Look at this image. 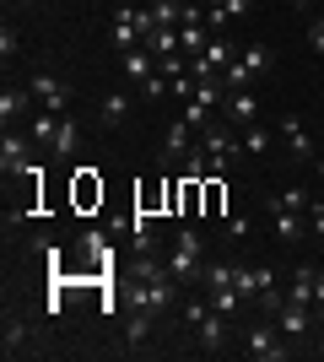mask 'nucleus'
Here are the masks:
<instances>
[{
	"mask_svg": "<svg viewBox=\"0 0 324 362\" xmlns=\"http://www.w3.org/2000/svg\"><path fill=\"white\" fill-rule=\"evenodd\" d=\"M16 54H22V38H16V33H11V28H6V33H0V60L11 65V60H16Z\"/></svg>",
	"mask_w": 324,
	"mask_h": 362,
	"instance_id": "c85d7f7f",
	"label": "nucleus"
},
{
	"mask_svg": "<svg viewBox=\"0 0 324 362\" xmlns=\"http://www.w3.org/2000/svg\"><path fill=\"white\" fill-rule=\"evenodd\" d=\"M16 6H32V0H16Z\"/></svg>",
	"mask_w": 324,
	"mask_h": 362,
	"instance_id": "4c0bfd02",
	"label": "nucleus"
},
{
	"mask_svg": "<svg viewBox=\"0 0 324 362\" xmlns=\"http://www.w3.org/2000/svg\"><path fill=\"white\" fill-rule=\"evenodd\" d=\"M28 163H32V136L6 130V141H0V168H6V173H28Z\"/></svg>",
	"mask_w": 324,
	"mask_h": 362,
	"instance_id": "6e6552de",
	"label": "nucleus"
},
{
	"mask_svg": "<svg viewBox=\"0 0 324 362\" xmlns=\"http://www.w3.org/2000/svg\"><path fill=\"white\" fill-rule=\"evenodd\" d=\"M287 298H292V303H308V308H313V265H297L292 287H287Z\"/></svg>",
	"mask_w": 324,
	"mask_h": 362,
	"instance_id": "a211bd4d",
	"label": "nucleus"
},
{
	"mask_svg": "<svg viewBox=\"0 0 324 362\" xmlns=\"http://www.w3.org/2000/svg\"><path fill=\"white\" fill-rule=\"evenodd\" d=\"M238 60H244L248 71H265V65H276V54H270L265 44H244V49H238Z\"/></svg>",
	"mask_w": 324,
	"mask_h": 362,
	"instance_id": "b1692460",
	"label": "nucleus"
},
{
	"mask_svg": "<svg viewBox=\"0 0 324 362\" xmlns=\"http://www.w3.org/2000/svg\"><path fill=\"white\" fill-rule=\"evenodd\" d=\"M152 319H157V314H146V308H136V314L124 319V341H130V346H140V341L152 335Z\"/></svg>",
	"mask_w": 324,
	"mask_h": 362,
	"instance_id": "6ab92c4d",
	"label": "nucleus"
},
{
	"mask_svg": "<svg viewBox=\"0 0 324 362\" xmlns=\"http://www.w3.org/2000/svg\"><path fill=\"white\" fill-rule=\"evenodd\" d=\"M281 341H287V335L270 330V325H248L244 330V351L254 362H287V346H281Z\"/></svg>",
	"mask_w": 324,
	"mask_h": 362,
	"instance_id": "7ed1b4c3",
	"label": "nucleus"
},
{
	"mask_svg": "<svg viewBox=\"0 0 324 362\" xmlns=\"http://www.w3.org/2000/svg\"><path fill=\"white\" fill-rule=\"evenodd\" d=\"M119 6H130V0H119Z\"/></svg>",
	"mask_w": 324,
	"mask_h": 362,
	"instance_id": "ea45409f",
	"label": "nucleus"
},
{
	"mask_svg": "<svg viewBox=\"0 0 324 362\" xmlns=\"http://www.w3.org/2000/svg\"><path fill=\"white\" fill-rule=\"evenodd\" d=\"M308 325H313V308H308V303L281 298V308H276V330L287 335V341H303V335H308Z\"/></svg>",
	"mask_w": 324,
	"mask_h": 362,
	"instance_id": "39448f33",
	"label": "nucleus"
},
{
	"mask_svg": "<svg viewBox=\"0 0 324 362\" xmlns=\"http://www.w3.org/2000/svg\"><path fill=\"white\" fill-rule=\"evenodd\" d=\"M146 49H152L157 60H162V54H179V28H157L152 38H146Z\"/></svg>",
	"mask_w": 324,
	"mask_h": 362,
	"instance_id": "4be33fe9",
	"label": "nucleus"
},
{
	"mask_svg": "<svg viewBox=\"0 0 324 362\" xmlns=\"http://www.w3.org/2000/svg\"><path fill=\"white\" fill-rule=\"evenodd\" d=\"M308 189H281V195H270V211H308Z\"/></svg>",
	"mask_w": 324,
	"mask_h": 362,
	"instance_id": "412c9836",
	"label": "nucleus"
},
{
	"mask_svg": "<svg viewBox=\"0 0 324 362\" xmlns=\"http://www.w3.org/2000/svg\"><path fill=\"white\" fill-rule=\"evenodd\" d=\"M189 151V124L179 119V124H168V136H162V163H179Z\"/></svg>",
	"mask_w": 324,
	"mask_h": 362,
	"instance_id": "2eb2a0df",
	"label": "nucleus"
},
{
	"mask_svg": "<svg viewBox=\"0 0 324 362\" xmlns=\"http://www.w3.org/2000/svg\"><path fill=\"white\" fill-rule=\"evenodd\" d=\"M319 325H324V303H319Z\"/></svg>",
	"mask_w": 324,
	"mask_h": 362,
	"instance_id": "e433bc0d",
	"label": "nucleus"
},
{
	"mask_svg": "<svg viewBox=\"0 0 324 362\" xmlns=\"http://www.w3.org/2000/svg\"><path fill=\"white\" fill-rule=\"evenodd\" d=\"M205 44H211V28H205V22H184V28H179V54H205Z\"/></svg>",
	"mask_w": 324,
	"mask_h": 362,
	"instance_id": "ddd939ff",
	"label": "nucleus"
},
{
	"mask_svg": "<svg viewBox=\"0 0 324 362\" xmlns=\"http://www.w3.org/2000/svg\"><path fill=\"white\" fill-rule=\"evenodd\" d=\"M130 119V92H108L103 98V124H124Z\"/></svg>",
	"mask_w": 324,
	"mask_h": 362,
	"instance_id": "aec40b11",
	"label": "nucleus"
},
{
	"mask_svg": "<svg viewBox=\"0 0 324 362\" xmlns=\"http://www.w3.org/2000/svg\"><path fill=\"white\" fill-rule=\"evenodd\" d=\"M140 92H146V98H162V92H173V81L157 71V76H146V81H140Z\"/></svg>",
	"mask_w": 324,
	"mask_h": 362,
	"instance_id": "c756f323",
	"label": "nucleus"
},
{
	"mask_svg": "<svg viewBox=\"0 0 324 362\" xmlns=\"http://www.w3.org/2000/svg\"><path fill=\"white\" fill-rule=\"evenodd\" d=\"M313 351H319V357H324V325H319V346H313Z\"/></svg>",
	"mask_w": 324,
	"mask_h": 362,
	"instance_id": "f704fd0d",
	"label": "nucleus"
},
{
	"mask_svg": "<svg viewBox=\"0 0 324 362\" xmlns=\"http://www.w3.org/2000/svg\"><path fill=\"white\" fill-rule=\"evenodd\" d=\"M32 108V92L28 87H6L0 92V119H6V130H16V119Z\"/></svg>",
	"mask_w": 324,
	"mask_h": 362,
	"instance_id": "1a4fd4ad",
	"label": "nucleus"
},
{
	"mask_svg": "<svg viewBox=\"0 0 324 362\" xmlns=\"http://www.w3.org/2000/svg\"><path fill=\"white\" fill-rule=\"evenodd\" d=\"M308 44L324 54V16H313V22H308Z\"/></svg>",
	"mask_w": 324,
	"mask_h": 362,
	"instance_id": "2f4dec72",
	"label": "nucleus"
},
{
	"mask_svg": "<svg viewBox=\"0 0 324 362\" xmlns=\"http://www.w3.org/2000/svg\"><path fill=\"white\" fill-rule=\"evenodd\" d=\"M205 298H211V308H216V314H238V308H244V292H238V287H232V281H222V287H205Z\"/></svg>",
	"mask_w": 324,
	"mask_h": 362,
	"instance_id": "4468645a",
	"label": "nucleus"
},
{
	"mask_svg": "<svg viewBox=\"0 0 324 362\" xmlns=\"http://www.w3.org/2000/svg\"><path fill=\"white\" fill-rule=\"evenodd\" d=\"M244 151H254V157H265V151H270V136L248 124V130H244Z\"/></svg>",
	"mask_w": 324,
	"mask_h": 362,
	"instance_id": "bb28decb",
	"label": "nucleus"
},
{
	"mask_svg": "<svg viewBox=\"0 0 324 362\" xmlns=\"http://www.w3.org/2000/svg\"><path fill=\"white\" fill-rule=\"evenodd\" d=\"M313 168H319V173H324V157H313Z\"/></svg>",
	"mask_w": 324,
	"mask_h": 362,
	"instance_id": "c9c22d12",
	"label": "nucleus"
},
{
	"mask_svg": "<svg viewBox=\"0 0 324 362\" xmlns=\"http://www.w3.org/2000/svg\"><path fill=\"white\" fill-rule=\"evenodd\" d=\"M124 76H130V81H146V76H157V54L146 44L140 49H124Z\"/></svg>",
	"mask_w": 324,
	"mask_h": 362,
	"instance_id": "9d476101",
	"label": "nucleus"
},
{
	"mask_svg": "<svg viewBox=\"0 0 324 362\" xmlns=\"http://www.w3.org/2000/svg\"><path fill=\"white\" fill-rule=\"evenodd\" d=\"M179 119H184L189 130H200V124L211 119V103H200V98H189V103H184V114H179Z\"/></svg>",
	"mask_w": 324,
	"mask_h": 362,
	"instance_id": "393cba45",
	"label": "nucleus"
},
{
	"mask_svg": "<svg viewBox=\"0 0 324 362\" xmlns=\"http://www.w3.org/2000/svg\"><path fill=\"white\" fill-rule=\"evenodd\" d=\"M276 130H281V141H287V151H292L297 163H313V136H308V124L297 119V114H287Z\"/></svg>",
	"mask_w": 324,
	"mask_h": 362,
	"instance_id": "0eeeda50",
	"label": "nucleus"
},
{
	"mask_svg": "<svg viewBox=\"0 0 324 362\" xmlns=\"http://www.w3.org/2000/svg\"><path fill=\"white\" fill-rule=\"evenodd\" d=\"M324 303V271H313V308Z\"/></svg>",
	"mask_w": 324,
	"mask_h": 362,
	"instance_id": "72a5a7b5",
	"label": "nucleus"
},
{
	"mask_svg": "<svg viewBox=\"0 0 324 362\" xmlns=\"http://www.w3.org/2000/svg\"><path fill=\"white\" fill-rule=\"evenodd\" d=\"M248 81H254V71H248L244 60H232V65H227V87L238 92V87H248Z\"/></svg>",
	"mask_w": 324,
	"mask_h": 362,
	"instance_id": "cd10ccee",
	"label": "nucleus"
},
{
	"mask_svg": "<svg viewBox=\"0 0 324 362\" xmlns=\"http://www.w3.org/2000/svg\"><path fill=\"white\" fill-rule=\"evenodd\" d=\"M200 233H195V227H184V233H179V238H173V249H168V271H173V281H179V287H189V281H200Z\"/></svg>",
	"mask_w": 324,
	"mask_h": 362,
	"instance_id": "f257e3e1",
	"label": "nucleus"
},
{
	"mask_svg": "<svg viewBox=\"0 0 324 362\" xmlns=\"http://www.w3.org/2000/svg\"><path fill=\"white\" fill-rule=\"evenodd\" d=\"M173 303H179V281H173V276L136 281V308H146V314H168Z\"/></svg>",
	"mask_w": 324,
	"mask_h": 362,
	"instance_id": "f03ea898",
	"label": "nucleus"
},
{
	"mask_svg": "<svg viewBox=\"0 0 324 362\" xmlns=\"http://www.w3.org/2000/svg\"><path fill=\"white\" fill-rule=\"evenodd\" d=\"M292 6H297V0H292Z\"/></svg>",
	"mask_w": 324,
	"mask_h": 362,
	"instance_id": "a19ab883",
	"label": "nucleus"
},
{
	"mask_svg": "<svg viewBox=\"0 0 324 362\" xmlns=\"http://www.w3.org/2000/svg\"><path fill=\"white\" fill-rule=\"evenodd\" d=\"M0 346H6V357H11V351H28V319L6 314V330H0Z\"/></svg>",
	"mask_w": 324,
	"mask_h": 362,
	"instance_id": "dca6fc26",
	"label": "nucleus"
},
{
	"mask_svg": "<svg viewBox=\"0 0 324 362\" xmlns=\"http://www.w3.org/2000/svg\"><path fill=\"white\" fill-rule=\"evenodd\" d=\"M179 308H184V325H200V319L211 314V298H184Z\"/></svg>",
	"mask_w": 324,
	"mask_h": 362,
	"instance_id": "a878e982",
	"label": "nucleus"
},
{
	"mask_svg": "<svg viewBox=\"0 0 324 362\" xmlns=\"http://www.w3.org/2000/svg\"><path fill=\"white\" fill-rule=\"evenodd\" d=\"M303 216H308V233L324 238V200H308V211H303Z\"/></svg>",
	"mask_w": 324,
	"mask_h": 362,
	"instance_id": "7c9ffc66",
	"label": "nucleus"
},
{
	"mask_svg": "<svg viewBox=\"0 0 324 362\" xmlns=\"http://www.w3.org/2000/svg\"><path fill=\"white\" fill-rule=\"evenodd\" d=\"M222 114H227V124L248 130V124L260 119V98H254L248 87H238V92H227V103H222Z\"/></svg>",
	"mask_w": 324,
	"mask_h": 362,
	"instance_id": "423d86ee",
	"label": "nucleus"
},
{
	"mask_svg": "<svg viewBox=\"0 0 324 362\" xmlns=\"http://www.w3.org/2000/svg\"><path fill=\"white\" fill-rule=\"evenodd\" d=\"M152 16H157V28H179V22H184V6H179V0H152Z\"/></svg>",
	"mask_w": 324,
	"mask_h": 362,
	"instance_id": "5701e85b",
	"label": "nucleus"
},
{
	"mask_svg": "<svg viewBox=\"0 0 324 362\" xmlns=\"http://www.w3.org/2000/svg\"><path fill=\"white\" fill-rule=\"evenodd\" d=\"M76 146H81V130H76V119H65V114H60V124H54V151H60V157H71Z\"/></svg>",
	"mask_w": 324,
	"mask_h": 362,
	"instance_id": "f3484780",
	"label": "nucleus"
},
{
	"mask_svg": "<svg viewBox=\"0 0 324 362\" xmlns=\"http://www.w3.org/2000/svg\"><path fill=\"white\" fill-rule=\"evenodd\" d=\"M297 6H308V0H297Z\"/></svg>",
	"mask_w": 324,
	"mask_h": 362,
	"instance_id": "58836bf2",
	"label": "nucleus"
},
{
	"mask_svg": "<svg viewBox=\"0 0 324 362\" xmlns=\"http://www.w3.org/2000/svg\"><path fill=\"white\" fill-rule=\"evenodd\" d=\"M227 238H238V243L248 238V222H244V216H232V222H227Z\"/></svg>",
	"mask_w": 324,
	"mask_h": 362,
	"instance_id": "473e14b6",
	"label": "nucleus"
},
{
	"mask_svg": "<svg viewBox=\"0 0 324 362\" xmlns=\"http://www.w3.org/2000/svg\"><path fill=\"white\" fill-rule=\"evenodd\" d=\"M28 92H32V103L44 108V114H65V108H71V87H65L60 76H44V71H38L28 81Z\"/></svg>",
	"mask_w": 324,
	"mask_h": 362,
	"instance_id": "20e7f679",
	"label": "nucleus"
},
{
	"mask_svg": "<svg viewBox=\"0 0 324 362\" xmlns=\"http://www.w3.org/2000/svg\"><path fill=\"white\" fill-rule=\"evenodd\" d=\"M195 330H200V346H205V351H222V341H227V314H216V308H211Z\"/></svg>",
	"mask_w": 324,
	"mask_h": 362,
	"instance_id": "9b49d317",
	"label": "nucleus"
},
{
	"mask_svg": "<svg viewBox=\"0 0 324 362\" xmlns=\"http://www.w3.org/2000/svg\"><path fill=\"white\" fill-rule=\"evenodd\" d=\"M270 222H276L281 243H297L303 233H308V216H303V211H270Z\"/></svg>",
	"mask_w": 324,
	"mask_h": 362,
	"instance_id": "f8f14e48",
	"label": "nucleus"
}]
</instances>
